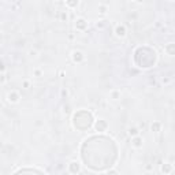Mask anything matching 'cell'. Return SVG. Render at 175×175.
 Returning a JSON list of instances; mask_svg holds the SVG:
<instances>
[{"instance_id": "3957f363", "label": "cell", "mask_w": 175, "mask_h": 175, "mask_svg": "<svg viewBox=\"0 0 175 175\" xmlns=\"http://www.w3.org/2000/svg\"><path fill=\"white\" fill-rule=\"evenodd\" d=\"M107 127H108V125L104 119H99V121H96V123H94V129H96V131H99V133L105 131Z\"/></svg>"}, {"instance_id": "6da1fadb", "label": "cell", "mask_w": 175, "mask_h": 175, "mask_svg": "<svg viewBox=\"0 0 175 175\" xmlns=\"http://www.w3.org/2000/svg\"><path fill=\"white\" fill-rule=\"evenodd\" d=\"M73 125L75 129L81 130V131L89 130L93 126V115H92V112H88L85 109L75 112L73 116Z\"/></svg>"}, {"instance_id": "52a82bcc", "label": "cell", "mask_w": 175, "mask_h": 175, "mask_svg": "<svg viewBox=\"0 0 175 175\" xmlns=\"http://www.w3.org/2000/svg\"><path fill=\"white\" fill-rule=\"evenodd\" d=\"M115 34H116V37H119V39L126 37V34H127L126 26L125 25H116V27H115Z\"/></svg>"}, {"instance_id": "7402d4cb", "label": "cell", "mask_w": 175, "mask_h": 175, "mask_svg": "<svg viewBox=\"0 0 175 175\" xmlns=\"http://www.w3.org/2000/svg\"><path fill=\"white\" fill-rule=\"evenodd\" d=\"M0 71H4V64L0 63Z\"/></svg>"}, {"instance_id": "5bb4252c", "label": "cell", "mask_w": 175, "mask_h": 175, "mask_svg": "<svg viewBox=\"0 0 175 175\" xmlns=\"http://www.w3.org/2000/svg\"><path fill=\"white\" fill-rule=\"evenodd\" d=\"M152 131H155V133H157V131H160V123H153L152 125Z\"/></svg>"}, {"instance_id": "e0dca14e", "label": "cell", "mask_w": 175, "mask_h": 175, "mask_svg": "<svg viewBox=\"0 0 175 175\" xmlns=\"http://www.w3.org/2000/svg\"><path fill=\"white\" fill-rule=\"evenodd\" d=\"M99 11H100L101 14H105L107 12V6H100L99 7Z\"/></svg>"}, {"instance_id": "ac0fdd59", "label": "cell", "mask_w": 175, "mask_h": 175, "mask_svg": "<svg viewBox=\"0 0 175 175\" xmlns=\"http://www.w3.org/2000/svg\"><path fill=\"white\" fill-rule=\"evenodd\" d=\"M107 174H118V171H116V170H108Z\"/></svg>"}, {"instance_id": "8fae6325", "label": "cell", "mask_w": 175, "mask_h": 175, "mask_svg": "<svg viewBox=\"0 0 175 175\" xmlns=\"http://www.w3.org/2000/svg\"><path fill=\"white\" fill-rule=\"evenodd\" d=\"M171 171H173V166H171V164H163V166H162V173L170 174Z\"/></svg>"}, {"instance_id": "8992f818", "label": "cell", "mask_w": 175, "mask_h": 175, "mask_svg": "<svg viewBox=\"0 0 175 175\" xmlns=\"http://www.w3.org/2000/svg\"><path fill=\"white\" fill-rule=\"evenodd\" d=\"M88 27V21L84 19V18H77V21H75V29L77 30H86Z\"/></svg>"}, {"instance_id": "2e32d148", "label": "cell", "mask_w": 175, "mask_h": 175, "mask_svg": "<svg viewBox=\"0 0 175 175\" xmlns=\"http://www.w3.org/2000/svg\"><path fill=\"white\" fill-rule=\"evenodd\" d=\"M119 94H121V93H119V92H116V90H114V92H112V99H114V100H118V99H119Z\"/></svg>"}, {"instance_id": "9c48e42d", "label": "cell", "mask_w": 175, "mask_h": 175, "mask_svg": "<svg viewBox=\"0 0 175 175\" xmlns=\"http://www.w3.org/2000/svg\"><path fill=\"white\" fill-rule=\"evenodd\" d=\"M142 138L140 136H136V137H133V140H131V145L134 146V148H142Z\"/></svg>"}, {"instance_id": "ffe728a7", "label": "cell", "mask_w": 175, "mask_h": 175, "mask_svg": "<svg viewBox=\"0 0 175 175\" xmlns=\"http://www.w3.org/2000/svg\"><path fill=\"white\" fill-rule=\"evenodd\" d=\"M34 74H36L37 77H40V75H41V71H40V70H36V71H34Z\"/></svg>"}, {"instance_id": "30bf717a", "label": "cell", "mask_w": 175, "mask_h": 175, "mask_svg": "<svg viewBox=\"0 0 175 175\" xmlns=\"http://www.w3.org/2000/svg\"><path fill=\"white\" fill-rule=\"evenodd\" d=\"M78 4H80V0H66V6L68 8H77Z\"/></svg>"}, {"instance_id": "44dd1931", "label": "cell", "mask_w": 175, "mask_h": 175, "mask_svg": "<svg viewBox=\"0 0 175 175\" xmlns=\"http://www.w3.org/2000/svg\"><path fill=\"white\" fill-rule=\"evenodd\" d=\"M4 81H6V78H4V75L2 74V75H0V82H4Z\"/></svg>"}, {"instance_id": "ba28073f", "label": "cell", "mask_w": 175, "mask_h": 175, "mask_svg": "<svg viewBox=\"0 0 175 175\" xmlns=\"http://www.w3.org/2000/svg\"><path fill=\"white\" fill-rule=\"evenodd\" d=\"M71 58H73L74 63H82L85 59V55L81 52V51H74L73 55H71Z\"/></svg>"}, {"instance_id": "7a4b0ae2", "label": "cell", "mask_w": 175, "mask_h": 175, "mask_svg": "<svg viewBox=\"0 0 175 175\" xmlns=\"http://www.w3.org/2000/svg\"><path fill=\"white\" fill-rule=\"evenodd\" d=\"M26 173H30V174H45V171L41 170V168H18L15 171H12V174H26Z\"/></svg>"}, {"instance_id": "d6986e66", "label": "cell", "mask_w": 175, "mask_h": 175, "mask_svg": "<svg viewBox=\"0 0 175 175\" xmlns=\"http://www.w3.org/2000/svg\"><path fill=\"white\" fill-rule=\"evenodd\" d=\"M29 81H25V82H23V86H25V88H29Z\"/></svg>"}, {"instance_id": "5b68a950", "label": "cell", "mask_w": 175, "mask_h": 175, "mask_svg": "<svg viewBox=\"0 0 175 175\" xmlns=\"http://www.w3.org/2000/svg\"><path fill=\"white\" fill-rule=\"evenodd\" d=\"M68 173L71 174H80L81 173V164L78 162H71L70 164H68Z\"/></svg>"}, {"instance_id": "9a60e30c", "label": "cell", "mask_w": 175, "mask_h": 175, "mask_svg": "<svg viewBox=\"0 0 175 175\" xmlns=\"http://www.w3.org/2000/svg\"><path fill=\"white\" fill-rule=\"evenodd\" d=\"M67 18H68V16H67V12H66V11H62V12H60V21H63V22H64V21H67Z\"/></svg>"}, {"instance_id": "603a6c76", "label": "cell", "mask_w": 175, "mask_h": 175, "mask_svg": "<svg viewBox=\"0 0 175 175\" xmlns=\"http://www.w3.org/2000/svg\"><path fill=\"white\" fill-rule=\"evenodd\" d=\"M137 2H144V0H137Z\"/></svg>"}, {"instance_id": "277c9868", "label": "cell", "mask_w": 175, "mask_h": 175, "mask_svg": "<svg viewBox=\"0 0 175 175\" xmlns=\"http://www.w3.org/2000/svg\"><path fill=\"white\" fill-rule=\"evenodd\" d=\"M19 99H21V96L16 90H11L7 94V100H8V103H11V104H16L19 101Z\"/></svg>"}, {"instance_id": "7c38bea8", "label": "cell", "mask_w": 175, "mask_h": 175, "mask_svg": "<svg viewBox=\"0 0 175 175\" xmlns=\"http://www.w3.org/2000/svg\"><path fill=\"white\" fill-rule=\"evenodd\" d=\"M164 49H166V52L170 55V56H173V55L175 53V49H174V44H168V45H167L166 48H164Z\"/></svg>"}, {"instance_id": "4fadbf2b", "label": "cell", "mask_w": 175, "mask_h": 175, "mask_svg": "<svg viewBox=\"0 0 175 175\" xmlns=\"http://www.w3.org/2000/svg\"><path fill=\"white\" fill-rule=\"evenodd\" d=\"M129 134L131 136V137H136V136H138V134H140V131H138V129L133 127V129H130V130H129Z\"/></svg>"}]
</instances>
